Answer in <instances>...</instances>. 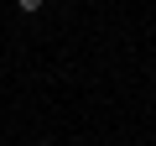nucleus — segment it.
<instances>
[{
  "label": "nucleus",
  "instance_id": "nucleus-2",
  "mask_svg": "<svg viewBox=\"0 0 156 146\" xmlns=\"http://www.w3.org/2000/svg\"><path fill=\"white\" fill-rule=\"evenodd\" d=\"M31 146H52V141H31Z\"/></svg>",
  "mask_w": 156,
  "mask_h": 146
},
{
  "label": "nucleus",
  "instance_id": "nucleus-1",
  "mask_svg": "<svg viewBox=\"0 0 156 146\" xmlns=\"http://www.w3.org/2000/svg\"><path fill=\"white\" fill-rule=\"evenodd\" d=\"M16 11H26V16H37V11H42V0H16Z\"/></svg>",
  "mask_w": 156,
  "mask_h": 146
}]
</instances>
